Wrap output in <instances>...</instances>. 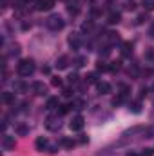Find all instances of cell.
I'll return each instance as SVG.
<instances>
[{
	"label": "cell",
	"instance_id": "1",
	"mask_svg": "<svg viewBox=\"0 0 154 156\" xmlns=\"http://www.w3.org/2000/svg\"><path fill=\"white\" fill-rule=\"evenodd\" d=\"M16 71H18V75L20 76H29V75H33L35 73V62L33 60H20V64L16 66Z\"/></svg>",
	"mask_w": 154,
	"mask_h": 156
},
{
	"label": "cell",
	"instance_id": "2",
	"mask_svg": "<svg viewBox=\"0 0 154 156\" xmlns=\"http://www.w3.org/2000/svg\"><path fill=\"white\" fill-rule=\"evenodd\" d=\"M47 27H49L51 31H60V29L64 27L62 16H60V15H51V16L47 18Z\"/></svg>",
	"mask_w": 154,
	"mask_h": 156
},
{
	"label": "cell",
	"instance_id": "3",
	"mask_svg": "<svg viewBox=\"0 0 154 156\" xmlns=\"http://www.w3.org/2000/svg\"><path fill=\"white\" fill-rule=\"evenodd\" d=\"M83 123H85V120H83V116H75L73 120H71V123H69V127H71V131H82L83 129Z\"/></svg>",
	"mask_w": 154,
	"mask_h": 156
},
{
	"label": "cell",
	"instance_id": "4",
	"mask_svg": "<svg viewBox=\"0 0 154 156\" xmlns=\"http://www.w3.org/2000/svg\"><path fill=\"white\" fill-rule=\"evenodd\" d=\"M15 138L13 136H7V134H4L2 136V147L5 149V151H11V149H15Z\"/></svg>",
	"mask_w": 154,
	"mask_h": 156
},
{
	"label": "cell",
	"instance_id": "5",
	"mask_svg": "<svg viewBox=\"0 0 154 156\" xmlns=\"http://www.w3.org/2000/svg\"><path fill=\"white\" fill-rule=\"evenodd\" d=\"M54 5V0H37V9L38 11H49Z\"/></svg>",
	"mask_w": 154,
	"mask_h": 156
},
{
	"label": "cell",
	"instance_id": "6",
	"mask_svg": "<svg viewBox=\"0 0 154 156\" xmlns=\"http://www.w3.org/2000/svg\"><path fill=\"white\" fill-rule=\"evenodd\" d=\"M45 127H47V129H51V131L58 129V127H60V122H58V118H56V116H49L47 120H45Z\"/></svg>",
	"mask_w": 154,
	"mask_h": 156
},
{
	"label": "cell",
	"instance_id": "7",
	"mask_svg": "<svg viewBox=\"0 0 154 156\" xmlns=\"http://www.w3.org/2000/svg\"><path fill=\"white\" fill-rule=\"evenodd\" d=\"M33 91H35V94H45V91H47V87H45V83L44 82H35L33 83Z\"/></svg>",
	"mask_w": 154,
	"mask_h": 156
},
{
	"label": "cell",
	"instance_id": "8",
	"mask_svg": "<svg viewBox=\"0 0 154 156\" xmlns=\"http://www.w3.org/2000/svg\"><path fill=\"white\" fill-rule=\"evenodd\" d=\"M2 102L7 104V105H13L15 104V93H9V91L2 93Z\"/></svg>",
	"mask_w": 154,
	"mask_h": 156
},
{
	"label": "cell",
	"instance_id": "9",
	"mask_svg": "<svg viewBox=\"0 0 154 156\" xmlns=\"http://www.w3.org/2000/svg\"><path fill=\"white\" fill-rule=\"evenodd\" d=\"M98 91H100L102 94H109V93L113 91V87H111V83H107V82H98Z\"/></svg>",
	"mask_w": 154,
	"mask_h": 156
},
{
	"label": "cell",
	"instance_id": "10",
	"mask_svg": "<svg viewBox=\"0 0 154 156\" xmlns=\"http://www.w3.org/2000/svg\"><path fill=\"white\" fill-rule=\"evenodd\" d=\"M69 44H71L73 49H78V47H80V35H78V33H73V35L69 37Z\"/></svg>",
	"mask_w": 154,
	"mask_h": 156
},
{
	"label": "cell",
	"instance_id": "11",
	"mask_svg": "<svg viewBox=\"0 0 154 156\" xmlns=\"http://www.w3.org/2000/svg\"><path fill=\"white\" fill-rule=\"evenodd\" d=\"M35 147H37L38 151H44V149L47 147V138H44V136L37 138V142H35Z\"/></svg>",
	"mask_w": 154,
	"mask_h": 156
},
{
	"label": "cell",
	"instance_id": "12",
	"mask_svg": "<svg viewBox=\"0 0 154 156\" xmlns=\"http://www.w3.org/2000/svg\"><path fill=\"white\" fill-rule=\"evenodd\" d=\"M131 53H132V44H131V42H123L121 55H123V56H131Z\"/></svg>",
	"mask_w": 154,
	"mask_h": 156
},
{
	"label": "cell",
	"instance_id": "13",
	"mask_svg": "<svg viewBox=\"0 0 154 156\" xmlns=\"http://www.w3.org/2000/svg\"><path fill=\"white\" fill-rule=\"evenodd\" d=\"M67 62H69V58H67V56H60V58L56 60V67H58V69H65V67L69 66Z\"/></svg>",
	"mask_w": 154,
	"mask_h": 156
},
{
	"label": "cell",
	"instance_id": "14",
	"mask_svg": "<svg viewBox=\"0 0 154 156\" xmlns=\"http://www.w3.org/2000/svg\"><path fill=\"white\" fill-rule=\"evenodd\" d=\"M45 107H47V109H51V111H53V109H56V107H60V102H58V98H49Z\"/></svg>",
	"mask_w": 154,
	"mask_h": 156
},
{
	"label": "cell",
	"instance_id": "15",
	"mask_svg": "<svg viewBox=\"0 0 154 156\" xmlns=\"http://www.w3.org/2000/svg\"><path fill=\"white\" fill-rule=\"evenodd\" d=\"M16 134H18V136H27V134H29V127H26V125H16Z\"/></svg>",
	"mask_w": 154,
	"mask_h": 156
},
{
	"label": "cell",
	"instance_id": "16",
	"mask_svg": "<svg viewBox=\"0 0 154 156\" xmlns=\"http://www.w3.org/2000/svg\"><path fill=\"white\" fill-rule=\"evenodd\" d=\"M120 18H121V16H120V13H111L107 22H109V24H118V22H120Z\"/></svg>",
	"mask_w": 154,
	"mask_h": 156
},
{
	"label": "cell",
	"instance_id": "17",
	"mask_svg": "<svg viewBox=\"0 0 154 156\" xmlns=\"http://www.w3.org/2000/svg\"><path fill=\"white\" fill-rule=\"evenodd\" d=\"M96 82H98L96 73H89V75L85 76V83H96Z\"/></svg>",
	"mask_w": 154,
	"mask_h": 156
},
{
	"label": "cell",
	"instance_id": "18",
	"mask_svg": "<svg viewBox=\"0 0 154 156\" xmlns=\"http://www.w3.org/2000/svg\"><path fill=\"white\" fill-rule=\"evenodd\" d=\"M129 109H131L132 113H140V111H142V104H140V102H132Z\"/></svg>",
	"mask_w": 154,
	"mask_h": 156
},
{
	"label": "cell",
	"instance_id": "19",
	"mask_svg": "<svg viewBox=\"0 0 154 156\" xmlns=\"http://www.w3.org/2000/svg\"><path fill=\"white\" fill-rule=\"evenodd\" d=\"M142 4H143V7H145L147 11H152L154 9V0H143Z\"/></svg>",
	"mask_w": 154,
	"mask_h": 156
},
{
	"label": "cell",
	"instance_id": "20",
	"mask_svg": "<svg viewBox=\"0 0 154 156\" xmlns=\"http://www.w3.org/2000/svg\"><path fill=\"white\" fill-rule=\"evenodd\" d=\"M62 145H64L65 149H73L75 142H73V140H69V138H64V140H62Z\"/></svg>",
	"mask_w": 154,
	"mask_h": 156
},
{
	"label": "cell",
	"instance_id": "21",
	"mask_svg": "<svg viewBox=\"0 0 154 156\" xmlns=\"http://www.w3.org/2000/svg\"><path fill=\"white\" fill-rule=\"evenodd\" d=\"M15 89H16V91H20V93H24V91L27 89V85H26L24 82H16V83H15Z\"/></svg>",
	"mask_w": 154,
	"mask_h": 156
},
{
	"label": "cell",
	"instance_id": "22",
	"mask_svg": "<svg viewBox=\"0 0 154 156\" xmlns=\"http://www.w3.org/2000/svg\"><path fill=\"white\" fill-rule=\"evenodd\" d=\"M120 67H121V62H113V64L109 66V71H113V73H114V71H118Z\"/></svg>",
	"mask_w": 154,
	"mask_h": 156
},
{
	"label": "cell",
	"instance_id": "23",
	"mask_svg": "<svg viewBox=\"0 0 154 156\" xmlns=\"http://www.w3.org/2000/svg\"><path fill=\"white\" fill-rule=\"evenodd\" d=\"M96 69H98V71H109V66H107L105 62H98V66H96Z\"/></svg>",
	"mask_w": 154,
	"mask_h": 156
},
{
	"label": "cell",
	"instance_id": "24",
	"mask_svg": "<svg viewBox=\"0 0 154 156\" xmlns=\"http://www.w3.org/2000/svg\"><path fill=\"white\" fill-rule=\"evenodd\" d=\"M120 89H121V93H120L121 96H127V94H129V91H131V87H129V85H125V83H123V85H120Z\"/></svg>",
	"mask_w": 154,
	"mask_h": 156
},
{
	"label": "cell",
	"instance_id": "25",
	"mask_svg": "<svg viewBox=\"0 0 154 156\" xmlns=\"http://www.w3.org/2000/svg\"><path fill=\"white\" fill-rule=\"evenodd\" d=\"M78 82H80V76H78V75H69V83L76 85Z\"/></svg>",
	"mask_w": 154,
	"mask_h": 156
},
{
	"label": "cell",
	"instance_id": "26",
	"mask_svg": "<svg viewBox=\"0 0 154 156\" xmlns=\"http://www.w3.org/2000/svg\"><path fill=\"white\" fill-rule=\"evenodd\" d=\"M134 7H136V2H134V0H129V2L125 4V9H129V11H132Z\"/></svg>",
	"mask_w": 154,
	"mask_h": 156
},
{
	"label": "cell",
	"instance_id": "27",
	"mask_svg": "<svg viewBox=\"0 0 154 156\" xmlns=\"http://www.w3.org/2000/svg\"><path fill=\"white\" fill-rule=\"evenodd\" d=\"M69 109H71V105H67V104L65 105H60V115H67Z\"/></svg>",
	"mask_w": 154,
	"mask_h": 156
},
{
	"label": "cell",
	"instance_id": "28",
	"mask_svg": "<svg viewBox=\"0 0 154 156\" xmlns=\"http://www.w3.org/2000/svg\"><path fill=\"white\" fill-rule=\"evenodd\" d=\"M51 83H53L54 87H60V85H62V80H60V78H58V76H54V78H53V80H51Z\"/></svg>",
	"mask_w": 154,
	"mask_h": 156
},
{
	"label": "cell",
	"instance_id": "29",
	"mask_svg": "<svg viewBox=\"0 0 154 156\" xmlns=\"http://www.w3.org/2000/svg\"><path fill=\"white\" fill-rule=\"evenodd\" d=\"M18 53H20V45H18V44H15V45L11 47V55H18Z\"/></svg>",
	"mask_w": 154,
	"mask_h": 156
},
{
	"label": "cell",
	"instance_id": "30",
	"mask_svg": "<svg viewBox=\"0 0 154 156\" xmlns=\"http://www.w3.org/2000/svg\"><path fill=\"white\" fill-rule=\"evenodd\" d=\"M145 20H147V15H140V16L136 18V24H143Z\"/></svg>",
	"mask_w": 154,
	"mask_h": 156
},
{
	"label": "cell",
	"instance_id": "31",
	"mask_svg": "<svg viewBox=\"0 0 154 156\" xmlns=\"http://www.w3.org/2000/svg\"><path fill=\"white\" fill-rule=\"evenodd\" d=\"M62 94H64L65 98H71V96H73V91H71V89L67 87V89H64V93H62Z\"/></svg>",
	"mask_w": 154,
	"mask_h": 156
},
{
	"label": "cell",
	"instance_id": "32",
	"mask_svg": "<svg viewBox=\"0 0 154 156\" xmlns=\"http://www.w3.org/2000/svg\"><path fill=\"white\" fill-rule=\"evenodd\" d=\"M138 156H152V151H151V149H143Z\"/></svg>",
	"mask_w": 154,
	"mask_h": 156
},
{
	"label": "cell",
	"instance_id": "33",
	"mask_svg": "<svg viewBox=\"0 0 154 156\" xmlns=\"http://www.w3.org/2000/svg\"><path fill=\"white\" fill-rule=\"evenodd\" d=\"M109 40H111V42H118V40H120V37H118V33H109Z\"/></svg>",
	"mask_w": 154,
	"mask_h": 156
},
{
	"label": "cell",
	"instance_id": "34",
	"mask_svg": "<svg viewBox=\"0 0 154 156\" xmlns=\"http://www.w3.org/2000/svg\"><path fill=\"white\" fill-rule=\"evenodd\" d=\"M83 64H85V58H82V56H80V58H76V66H78V67H82Z\"/></svg>",
	"mask_w": 154,
	"mask_h": 156
},
{
	"label": "cell",
	"instance_id": "35",
	"mask_svg": "<svg viewBox=\"0 0 154 156\" xmlns=\"http://www.w3.org/2000/svg\"><path fill=\"white\" fill-rule=\"evenodd\" d=\"M91 27H93V24H91V22H85V24L82 26V29H83V31H87V29H91Z\"/></svg>",
	"mask_w": 154,
	"mask_h": 156
},
{
	"label": "cell",
	"instance_id": "36",
	"mask_svg": "<svg viewBox=\"0 0 154 156\" xmlns=\"http://www.w3.org/2000/svg\"><path fill=\"white\" fill-rule=\"evenodd\" d=\"M75 105H76V109H82V107H83V102H82V100H76Z\"/></svg>",
	"mask_w": 154,
	"mask_h": 156
},
{
	"label": "cell",
	"instance_id": "37",
	"mask_svg": "<svg viewBox=\"0 0 154 156\" xmlns=\"http://www.w3.org/2000/svg\"><path fill=\"white\" fill-rule=\"evenodd\" d=\"M29 27H31V24H27V22L22 24V29H29Z\"/></svg>",
	"mask_w": 154,
	"mask_h": 156
},
{
	"label": "cell",
	"instance_id": "38",
	"mask_svg": "<svg viewBox=\"0 0 154 156\" xmlns=\"http://www.w3.org/2000/svg\"><path fill=\"white\" fill-rule=\"evenodd\" d=\"M151 35L154 37V24H152V29H151Z\"/></svg>",
	"mask_w": 154,
	"mask_h": 156
},
{
	"label": "cell",
	"instance_id": "39",
	"mask_svg": "<svg viewBox=\"0 0 154 156\" xmlns=\"http://www.w3.org/2000/svg\"><path fill=\"white\" fill-rule=\"evenodd\" d=\"M127 156H138V154H134V153H129V154H127Z\"/></svg>",
	"mask_w": 154,
	"mask_h": 156
},
{
	"label": "cell",
	"instance_id": "40",
	"mask_svg": "<svg viewBox=\"0 0 154 156\" xmlns=\"http://www.w3.org/2000/svg\"><path fill=\"white\" fill-rule=\"evenodd\" d=\"M152 91H154V85H152Z\"/></svg>",
	"mask_w": 154,
	"mask_h": 156
}]
</instances>
